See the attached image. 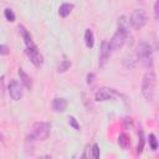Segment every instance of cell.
I'll return each mask as SVG.
<instances>
[{"mask_svg":"<svg viewBox=\"0 0 159 159\" xmlns=\"http://www.w3.org/2000/svg\"><path fill=\"white\" fill-rule=\"evenodd\" d=\"M51 125L47 122H35L27 135V140H45L48 138Z\"/></svg>","mask_w":159,"mask_h":159,"instance_id":"obj_1","label":"cell"},{"mask_svg":"<svg viewBox=\"0 0 159 159\" xmlns=\"http://www.w3.org/2000/svg\"><path fill=\"white\" fill-rule=\"evenodd\" d=\"M155 82H157V77H155V72L153 70H149L142 81V93L144 96V98L147 101H152L154 98V91H155Z\"/></svg>","mask_w":159,"mask_h":159,"instance_id":"obj_2","label":"cell"},{"mask_svg":"<svg viewBox=\"0 0 159 159\" xmlns=\"http://www.w3.org/2000/svg\"><path fill=\"white\" fill-rule=\"evenodd\" d=\"M137 58L142 62V65L147 68H152L153 66V50L148 42H140L135 51Z\"/></svg>","mask_w":159,"mask_h":159,"instance_id":"obj_3","label":"cell"},{"mask_svg":"<svg viewBox=\"0 0 159 159\" xmlns=\"http://www.w3.org/2000/svg\"><path fill=\"white\" fill-rule=\"evenodd\" d=\"M127 36H128V30H127L124 26L120 25V26L118 27V30L114 32V35L112 36L111 41L108 42L111 50H112V51L119 50V48L124 45V42H125V40H127Z\"/></svg>","mask_w":159,"mask_h":159,"instance_id":"obj_4","label":"cell"},{"mask_svg":"<svg viewBox=\"0 0 159 159\" xmlns=\"http://www.w3.org/2000/svg\"><path fill=\"white\" fill-rule=\"evenodd\" d=\"M26 55L29 56V58H30V61L32 62V65L34 66H36V67H41L42 66V63H43V57H42V55L40 53V51L37 50V47H36V45L35 43H31V45H29V46H26Z\"/></svg>","mask_w":159,"mask_h":159,"instance_id":"obj_5","label":"cell"},{"mask_svg":"<svg viewBox=\"0 0 159 159\" xmlns=\"http://www.w3.org/2000/svg\"><path fill=\"white\" fill-rule=\"evenodd\" d=\"M147 22H148V17H147V14H145V11H144L143 9H135V10L132 12L130 24L133 25V27L140 29V27H143Z\"/></svg>","mask_w":159,"mask_h":159,"instance_id":"obj_6","label":"cell"},{"mask_svg":"<svg viewBox=\"0 0 159 159\" xmlns=\"http://www.w3.org/2000/svg\"><path fill=\"white\" fill-rule=\"evenodd\" d=\"M7 91H9L10 97H11L14 101L21 99V97H22V87H21V84H20L17 81L12 80V81L9 83V86H7Z\"/></svg>","mask_w":159,"mask_h":159,"instance_id":"obj_7","label":"cell"},{"mask_svg":"<svg viewBox=\"0 0 159 159\" xmlns=\"http://www.w3.org/2000/svg\"><path fill=\"white\" fill-rule=\"evenodd\" d=\"M116 96V91L108 87H102L99 88L96 94H94V99L98 102H103V101H109Z\"/></svg>","mask_w":159,"mask_h":159,"instance_id":"obj_8","label":"cell"},{"mask_svg":"<svg viewBox=\"0 0 159 159\" xmlns=\"http://www.w3.org/2000/svg\"><path fill=\"white\" fill-rule=\"evenodd\" d=\"M111 53V47L109 43L107 41H102L101 43V48H99V67H103L104 63L107 62L108 57Z\"/></svg>","mask_w":159,"mask_h":159,"instance_id":"obj_9","label":"cell"},{"mask_svg":"<svg viewBox=\"0 0 159 159\" xmlns=\"http://www.w3.org/2000/svg\"><path fill=\"white\" fill-rule=\"evenodd\" d=\"M52 108L55 112H65L67 108V101L65 98H55L52 102Z\"/></svg>","mask_w":159,"mask_h":159,"instance_id":"obj_10","label":"cell"},{"mask_svg":"<svg viewBox=\"0 0 159 159\" xmlns=\"http://www.w3.org/2000/svg\"><path fill=\"white\" fill-rule=\"evenodd\" d=\"M19 76H20V80H21V82H22V84L26 87V88H29V89H31V87H32V82H31V77L22 70V68H19Z\"/></svg>","mask_w":159,"mask_h":159,"instance_id":"obj_11","label":"cell"},{"mask_svg":"<svg viewBox=\"0 0 159 159\" xmlns=\"http://www.w3.org/2000/svg\"><path fill=\"white\" fill-rule=\"evenodd\" d=\"M84 43L88 48L93 47V45H94V35L91 29H86V31H84Z\"/></svg>","mask_w":159,"mask_h":159,"instance_id":"obj_12","label":"cell"},{"mask_svg":"<svg viewBox=\"0 0 159 159\" xmlns=\"http://www.w3.org/2000/svg\"><path fill=\"white\" fill-rule=\"evenodd\" d=\"M72 9H73V5H72V4L63 2V4L60 6V9H58V14H60V16L66 17V16H68V15L71 14Z\"/></svg>","mask_w":159,"mask_h":159,"instance_id":"obj_13","label":"cell"},{"mask_svg":"<svg viewBox=\"0 0 159 159\" xmlns=\"http://www.w3.org/2000/svg\"><path fill=\"white\" fill-rule=\"evenodd\" d=\"M19 30H20V34H21V36H22V39H24V41H25L26 46H29V45L34 43V42H32V37H31L30 32H29V31H27L22 25H19Z\"/></svg>","mask_w":159,"mask_h":159,"instance_id":"obj_14","label":"cell"},{"mask_svg":"<svg viewBox=\"0 0 159 159\" xmlns=\"http://www.w3.org/2000/svg\"><path fill=\"white\" fill-rule=\"evenodd\" d=\"M137 61H138V58H137V56H135V55H129V56L124 57L123 63H124V66H125L127 68H133V67L135 66Z\"/></svg>","mask_w":159,"mask_h":159,"instance_id":"obj_15","label":"cell"},{"mask_svg":"<svg viewBox=\"0 0 159 159\" xmlns=\"http://www.w3.org/2000/svg\"><path fill=\"white\" fill-rule=\"evenodd\" d=\"M118 144H119V147H120V148L127 149V148L129 147V144H130L129 137H128L127 134H124V133L119 134V137H118Z\"/></svg>","mask_w":159,"mask_h":159,"instance_id":"obj_16","label":"cell"},{"mask_svg":"<svg viewBox=\"0 0 159 159\" xmlns=\"http://www.w3.org/2000/svg\"><path fill=\"white\" fill-rule=\"evenodd\" d=\"M71 67V62L68 60H63L60 62V65L57 66V71L58 72H66L68 68Z\"/></svg>","mask_w":159,"mask_h":159,"instance_id":"obj_17","label":"cell"},{"mask_svg":"<svg viewBox=\"0 0 159 159\" xmlns=\"http://www.w3.org/2000/svg\"><path fill=\"white\" fill-rule=\"evenodd\" d=\"M143 148H144V134H143V130H140L139 132V142H138V147H137V154H142Z\"/></svg>","mask_w":159,"mask_h":159,"instance_id":"obj_18","label":"cell"},{"mask_svg":"<svg viewBox=\"0 0 159 159\" xmlns=\"http://www.w3.org/2000/svg\"><path fill=\"white\" fill-rule=\"evenodd\" d=\"M4 16H5V19H6L7 21H10V22H14V21H15V14H14V11H12L11 9H5V10H4Z\"/></svg>","mask_w":159,"mask_h":159,"instance_id":"obj_19","label":"cell"},{"mask_svg":"<svg viewBox=\"0 0 159 159\" xmlns=\"http://www.w3.org/2000/svg\"><path fill=\"white\" fill-rule=\"evenodd\" d=\"M149 145H150V148H152V150H157L158 149V140H157V138H155V135L154 134H149Z\"/></svg>","mask_w":159,"mask_h":159,"instance_id":"obj_20","label":"cell"},{"mask_svg":"<svg viewBox=\"0 0 159 159\" xmlns=\"http://www.w3.org/2000/svg\"><path fill=\"white\" fill-rule=\"evenodd\" d=\"M68 123H70V125H71L73 129L80 130V125H78V123H77V119H76L73 116H70V117H68Z\"/></svg>","mask_w":159,"mask_h":159,"instance_id":"obj_21","label":"cell"},{"mask_svg":"<svg viewBox=\"0 0 159 159\" xmlns=\"http://www.w3.org/2000/svg\"><path fill=\"white\" fill-rule=\"evenodd\" d=\"M92 155H93L94 159H98V158H99V155H101V150H99L98 144H93V145H92Z\"/></svg>","mask_w":159,"mask_h":159,"instance_id":"obj_22","label":"cell"},{"mask_svg":"<svg viewBox=\"0 0 159 159\" xmlns=\"http://www.w3.org/2000/svg\"><path fill=\"white\" fill-rule=\"evenodd\" d=\"M154 19L155 20L159 19V0H157L154 4Z\"/></svg>","mask_w":159,"mask_h":159,"instance_id":"obj_23","label":"cell"},{"mask_svg":"<svg viewBox=\"0 0 159 159\" xmlns=\"http://www.w3.org/2000/svg\"><path fill=\"white\" fill-rule=\"evenodd\" d=\"M94 77H96V75H94L93 72H89V73L87 75V83H88V84H92L93 81H94Z\"/></svg>","mask_w":159,"mask_h":159,"instance_id":"obj_24","label":"cell"},{"mask_svg":"<svg viewBox=\"0 0 159 159\" xmlns=\"http://www.w3.org/2000/svg\"><path fill=\"white\" fill-rule=\"evenodd\" d=\"M9 53V47L5 45H0V55H7Z\"/></svg>","mask_w":159,"mask_h":159,"instance_id":"obj_25","label":"cell"}]
</instances>
